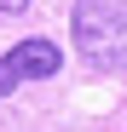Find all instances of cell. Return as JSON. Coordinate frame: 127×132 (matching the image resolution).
Returning a JSON list of instances; mask_svg holds the SVG:
<instances>
[{
	"instance_id": "1",
	"label": "cell",
	"mask_w": 127,
	"mask_h": 132,
	"mask_svg": "<svg viewBox=\"0 0 127 132\" xmlns=\"http://www.w3.org/2000/svg\"><path fill=\"white\" fill-rule=\"evenodd\" d=\"M69 35H75V52L87 69H98V75L127 69V0H75Z\"/></svg>"
},
{
	"instance_id": "2",
	"label": "cell",
	"mask_w": 127,
	"mask_h": 132,
	"mask_svg": "<svg viewBox=\"0 0 127 132\" xmlns=\"http://www.w3.org/2000/svg\"><path fill=\"white\" fill-rule=\"evenodd\" d=\"M64 69V46L46 35H29V40H17V46L0 57V98H12L23 80H52Z\"/></svg>"
},
{
	"instance_id": "3",
	"label": "cell",
	"mask_w": 127,
	"mask_h": 132,
	"mask_svg": "<svg viewBox=\"0 0 127 132\" xmlns=\"http://www.w3.org/2000/svg\"><path fill=\"white\" fill-rule=\"evenodd\" d=\"M29 6V0H0V12H23Z\"/></svg>"
}]
</instances>
